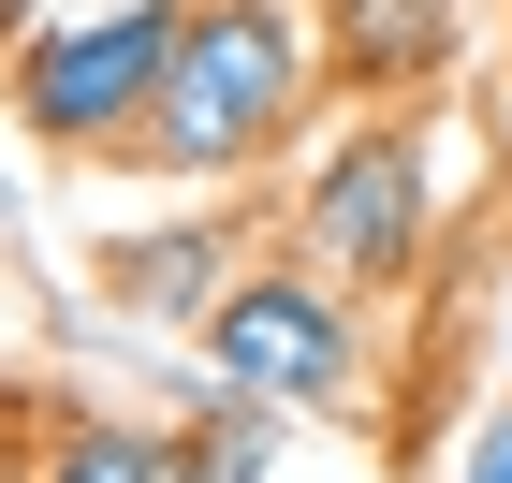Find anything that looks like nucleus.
I'll use <instances>...</instances> for the list:
<instances>
[{
    "label": "nucleus",
    "instance_id": "f257e3e1",
    "mask_svg": "<svg viewBox=\"0 0 512 483\" xmlns=\"http://www.w3.org/2000/svg\"><path fill=\"white\" fill-rule=\"evenodd\" d=\"M293 103H308V15L293 0H205L191 30H176V74H161L132 161H161V176H235L249 147L293 132Z\"/></svg>",
    "mask_w": 512,
    "mask_h": 483
},
{
    "label": "nucleus",
    "instance_id": "39448f33",
    "mask_svg": "<svg viewBox=\"0 0 512 483\" xmlns=\"http://www.w3.org/2000/svg\"><path fill=\"white\" fill-rule=\"evenodd\" d=\"M322 30H337V74L352 88H425L454 59V0H337Z\"/></svg>",
    "mask_w": 512,
    "mask_h": 483
},
{
    "label": "nucleus",
    "instance_id": "1a4fd4ad",
    "mask_svg": "<svg viewBox=\"0 0 512 483\" xmlns=\"http://www.w3.org/2000/svg\"><path fill=\"white\" fill-rule=\"evenodd\" d=\"M454 483H512V410H498V425L469 440V469H454Z\"/></svg>",
    "mask_w": 512,
    "mask_h": 483
},
{
    "label": "nucleus",
    "instance_id": "20e7f679",
    "mask_svg": "<svg viewBox=\"0 0 512 483\" xmlns=\"http://www.w3.org/2000/svg\"><path fill=\"white\" fill-rule=\"evenodd\" d=\"M205 352H220V396H293V410L352 396V322L322 279H235L205 308Z\"/></svg>",
    "mask_w": 512,
    "mask_h": 483
},
{
    "label": "nucleus",
    "instance_id": "6e6552de",
    "mask_svg": "<svg viewBox=\"0 0 512 483\" xmlns=\"http://www.w3.org/2000/svg\"><path fill=\"white\" fill-rule=\"evenodd\" d=\"M191 469H205V483H264V410L235 396V410H220V440H205Z\"/></svg>",
    "mask_w": 512,
    "mask_h": 483
},
{
    "label": "nucleus",
    "instance_id": "0eeeda50",
    "mask_svg": "<svg viewBox=\"0 0 512 483\" xmlns=\"http://www.w3.org/2000/svg\"><path fill=\"white\" fill-rule=\"evenodd\" d=\"M44 483H205V469H191L176 440H147V425H74Z\"/></svg>",
    "mask_w": 512,
    "mask_h": 483
},
{
    "label": "nucleus",
    "instance_id": "f03ea898",
    "mask_svg": "<svg viewBox=\"0 0 512 483\" xmlns=\"http://www.w3.org/2000/svg\"><path fill=\"white\" fill-rule=\"evenodd\" d=\"M176 0H118V15H74V30H44L30 59H15V103H30L44 147H118V132H147L161 74H176Z\"/></svg>",
    "mask_w": 512,
    "mask_h": 483
},
{
    "label": "nucleus",
    "instance_id": "423d86ee",
    "mask_svg": "<svg viewBox=\"0 0 512 483\" xmlns=\"http://www.w3.org/2000/svg\"><path fill=\"white\" fill-rule=\"evenodd\" d=\"M220 264H235L220 235H147V249H118V293L132 308H220Z\"/></svg>",
    "mask_w": 512,
    "mask_h": 483
},
{
    "label": "nucleus",
    "instance_id": "7ed1b4c3",
    "mask_svg": "<svg viewBox=\"0 0 512 483\" xmlns=\"http://www.w3.org/2000/svg\"><path fill=\"white\" fill-rule=\"evenodd\" d=\"M308 264L322 279H410L425 264V132H352L308 176Z\"/></svg>",
    "mask_w": 512,
    "mask_h": 483
},
{
    "label": "nucleus",
    "instance_id": "9d476101",
    "mask_svg": "<svg viewBox=\"0 0 512 483\" xmlns=\"http://www.w3.org/2000/svg\"><path fill=\"white\" fill-rule=\"evenodd\" d=\"M15 15H30V0H0V30H15Z\"/></svg>",
    "mask_w": 512,
    "mask_h": 483
}]
</instances>
